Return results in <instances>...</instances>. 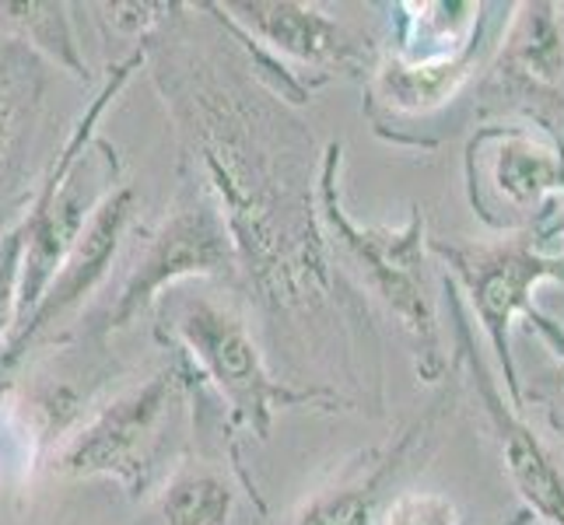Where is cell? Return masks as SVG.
<instances>
[{"label":"cell","instance_id":"obj_1","mask_svg":"<svg viewBox=\"0 0 564 525\" xmlns=\"http://www.w3.org/2000/svg\"><path fill=\"white\" fill-rule=\"evenodd\" d=\"M144 67L172 120L180 172L218 204L263 350L291 382L316 375L355 411L382 414V333L319 225L323 151L295 106L252 67L214 0H176L148 35Z\"/></svg>","mask_w":564,"mask_h":525},{"label":"cell","instance_id":"obj_2","mask_svg":"<svg viewBox=\"0 0 564 525\" xmlns=\"http://www.w3.org/2000/svg\"><path fill=\"white\" fill-rule=\"evenodd\" d=\"M151 313L154 340L165 350L183 354L200 385L214 389L228 406L225 438L231 462L242 466V445L252 438L267 441L278 414L284 411H302V406L308 411H355L337 393L291 385L281 379L246 316L207 291H193L186 284L172 287Z\"/></svg>","mask_w":564,"mask_h":525},{"label":"cell","instance_id":"obj_3","mask_svg":"<svg viewBox=\"0 0 564 525\" xmlns=\"http://www.w3.org/2000/svg\"><path fill=\"white\" fill-rule=\"evenodd\" d=\"M344 144L329 141L319 162V225L344 277L372 295L411 343L417 379L442 385L453 364L445 354L438 291L427 266V218L414 204L403 225H361L344 207Z\"/></svg>","mask_w":564,"mask_h":525},{"label":"cell","instance_id":"obj_4","mask_svg":"<svg viewBox=\"0 0 564 525\" xmlns=\"http://www.w3.org/2000/svg\"><path fill=\"white\" fill-rule=\"evenodd\" d=\"M200 393L197 372L172 350L169 364L74 427L53 452V473L61 480H109L133 501L148 497L189 456Z\"/></svg>","mask_w":564,"mask_h":525},{"label":"cell","instance_id":"obj_5","mask_svg":"<svg viewBox=\"0 0 564 525\" xmlns=\"http://www.w3.org/2000/svg\"><path fill=\"white\" fill-rule=\"evenodd\" d=\"M427 252L442 263L438 274L453 281L459 298L470 302L466 313H474L484 329L495 368L505 379V393L516 406H522L512 326L527 319L536 329V337L557 358H564V329L536 308V287L547 281H564V245L540 236V231H516V236L491 239L432 236Z\"/></svg>","mask_w":564,"mask_h":525},{"label":"cell","instance_id":"obj_6","mask_svg":"<svg viewBox=\"0 0 564 525\" xmlns=\"http://www.w3.org/2000/svg\"><path fill=\"white\" fill-rule=\"evenodd\" d=\"M263 81L288 106H305L340 77H368L379 46L340 14L302 0H214Z\"/></svg>","mask_w":564,"mask_h":525},{"label":"cell","instance_id":"obj_7","mask_svg":"<svg viewBox=\"0 0 564 525\" xmlns=\"http://www.w3.org/2000/svg\"><path fill=\"white\" fill-rule=\"evenodd\" d=\"M189 281H221L236 287L239 260L214 197L193 175L180 172L176 197L159 221L141 231L120 291L106 305V313L82 326V340L106 343L148 316L172 287Z\"/></svg>","mask_w":564,"mask_h":525},{"label":"cell","instance_id":"obj_8","mask_svg":"<svg viewBox=\"0 0 564 525\" xmlns=\"http://www.w3.org/2000/svg\"><path fill=\"white\" fill-rule=\"evenodd\" d=\"M463 183L495 236L540 231L564 204V141L530 123H480L463 151Z\"/></svg>","mask_w":564,"mask_h":525},{"label":"cell","instance_id":"obj_9","mask_svg":"<svg viewBox=\"0 0 564 525\" xmlns=\"http://www.w3.org/2000/svg\"><path fill=\"white\" fill-rule=\"evenodd\" d=\"M474 112L484 123H530L564 141V4L522 0L509 8L474 88Z\"/></svg>","mask_w":564,"mask_h":525},{"label":"cell","instance_id":"obj_10","mask_svg":"<svg viewBox=\"0 0 564 525\" xmlns=\"http://www.w3.org/2000/svg\"><path fill=\"white\" fill-rule=\"evenodd\" d=\"M438 287L453 319L456 364L466 372V382L474 389L477 411L484 414V424H488L491 441L501 459V470L509 477L512 491L519 494L522 512L536 525H564V445H557L551 435H543L540 427L522 414V406L509 400L505 385L498 382V372L488 364V358L480 354L470 313H466L453 281L438 274Z\"/></svg>","mask_w":564,"mask_h":525},{"label":"cell","instance_id":"obj_11","mask_svg":"<svg viewBox=\"0 0 564 525\" xmlns=\"http://www.w3.org/2000/svg\"><path fill=\"white\" fill-rule=\"evenodd\" d=\"M501 35V32H498ZM498 35L438 61H397L379 50L365 77V120L379 141L411 151H435L453 138L456 106L474 91L498 46Z\"/></svg>","mask_w":564,"mask_h":525},{"label":"cell","instance_id":"obj_12","mask_svg":"<svg viewBox=\"0 0 564 525\" xmlns=\"http://www.w3.org/2000/svg\"><path fill=\"white\" fill-rule=\"evenodd\" d=\"M456 379L442 382L424 411L406 420L397 435L347 459L340 473L291 515V525H379L386 504L400 494V483L424 466V459L435 456L442 424L456 414Z\"/></svg>","mask_w":564,"mask_h":525},{"label":"cell","instance_id":"obj_13","mask_svg":"<svg viewBox=\"0 0 564 525\" xmlns=\"http://www.w3.org/2000/svg\"><path fill=\"white\" fill-rule=\"evenodd\" d=\"M138 214H141L138 189L130 183H120L102 200V207L91 214L88 228L67 252L61 270H56L46 295L35 305V313L25 319L22 329H14V337L0 350V368H14L29 358V350L50 347L56 340V329L70 316L82 313L85 302L112 274V263L120 260L130 231L138 228Z\"/></svg>","mask_w":564,"mask_h":525},{"label":"cell","instance_id":"obj_14","mask_svg":"<svg viewBox=\"0 0 564 525\" xmlns=\"http://www.w3.org/2000/svg\"><path fill=\"white\" fill-rule=\"evenodd\" d=\"M50 81V64L22 43L0 35V236L25 214L46 172L39 168V154H43Z\"/></svg>","mask_w":564,"mask_h":525},{"label":"cell","instance_id":"obj_15","mask_svg":"<svg viewBox=\"0 0 564 525\" xmlns=\"http://www.w3.org/2000/svg\"><path fill=\"white\" fill-rule=\"evenodd\" d=\"M239 491L249 494L260 512H267L252 477L239 473L228 462L218 466L214 459L186 456L165 477L159 497H154V508H159L162 525H231Z\"/></svg>","mask_w":564,"mask_h":525},{"label":"cell","instance_id":"obj_16","mask_svg":"<svg viewBox=\"0 0 564 525\" xmlns=\"http://www.w3.org/2000/svg\"><path fill=\"white\" fill-rule=\"evenodd\" d=\"M0 35L22 43L43 64L61 67L74 81H91V67L85 61L82 39H77L70 4L64 0H29V4H8L4 0L0 4Z\"/></svg>","mask_w":564,"mask_h":525},{"label":"cell","instance_id":"obj_17","mask_svg":"<svg viewBox=\"0 0 564 525\" xmlns=\"http://www.w3.org/2000/svg\"><path fill=\"white\" fill-rule=\"evenodd\" d=\"M176 0H112V4H91L95 18L130 43H148V35L159 29Z\"/></svg>","mask_w":564,"mask_h":525},{"label":"cell","instance_id":"obj_18","mask_svg":"<svg viewBox=\"0 0 564 525\" xmlns=\"http://www.w3.org/2000/svg\"><path fill=\"white\" fill-rule=\"evenodd\" d=\"M379 525H466L453 497L438 491H400L386 504Z\"/></svg>","mask_w":564,"mask_h":525},{"label":"cell","instance_id":"obj_19","mask_svg":"<svg viewBox=\"0 0 564 525\" xmlns=\"http://www.w3.org/2000/svg\"><path fill=\"white\" fill-rule=\"evenodd\" d=\"M22 228L18 221L0 236V350L18 326V302H22Z\"/></svg>","mask_w":564,"mask_h":525},{"label":"cell","instance_id":"obj_20","mask_svg":"<svg viewBox=\"0 0 564 525\" xmlns=\"http://www.w3.org/2000/svg\"><path fill=\"white\" fill-rule=\"evenodd\" d=\"M530 403H543L551 424L557 427V431H564V358L557 361V368L540 385L522 389V411H527Z\"/></svg>","mask_w":564,"mask_h":525},{"label":"cell","instance_id":"obj_21","mask_svg":"<svg viewBox=\"0 0 564 525\" xmlns=\"http://www.w3.org/2000/svg\"><path fill=\"white\" fill-rule=\"evenodd\" d=\"M540 236H547V239H554V242H561V245H564V204L554 210V218L540 228Z\"/></svg>","mask_w":564,"mask_h":525},{"label":"cell","instance_id":"obj_22","mask_svg":"<svg viewBox=\"0 0 564 525\" xmlns=\"http://www.w3.org/2000/svg\"><path fill=\"white\" fill-rule=\"evenodd\" d=\"M488 525H536V522L519 508V512H512L509 518H498V522H488Z\"/></svg>","mask_w":564,"mask_h":525}]
</instances>
